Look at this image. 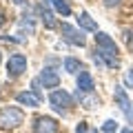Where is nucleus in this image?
<instances>
[{
	"instance_id": "nucleus-1",
	"label": "nucleus",
	"mask_w": 133,
	"mask_h": 133,
	"mask_svg": "<svg viewBox=\"0 0 133 133\" xmlns=\"http://www.w3.org/2000/svg\"><path fill=\"white\" fill-rule=\"evenodd\" d=\"M95 44H98V49H95V53H93V60L98 62V64H104V66H109V69H115V66L120 64L115 40L111 38V36H107V33L98 31L95 33Z\"/></svg>"
},
{
	"instance_id": "nucleus-2",
	"label": "nucleus",
	"mask_w": 133,
	"mask_h": 133,
	"mask_svg": "<svg viewBox=\"0 0 133 133\" xmlns=\"http://www.w3.org/2000/svg\"><path fill=\"white\" fill-rule=\"evenodd\" d=\"M24 120V113L18 107H2L0 109V129H18Z\"/></svg>"
},
{
	"instance_id": "nucleus-3",
	"label": "nucleus",
	"mask_w": 133,
	"mask_h": 133,
	"mask_svg": "<svg viewBox=\"0 0 133 133\" xmlns=\"http://www.w3.org/2000/svg\"><path fill=\"white\" fill-rule=\"evenodd\" d=\"M60 33H62V38H64L69 44H76V47H84V42H87L82 29L73 27V24H69V22H62L60 24Z\"/></svg>"
},
{
	"instance_id": "nucleus-4",
	"label": "nucleus",
	"mask_w": 133,
	"mask_h": 133,
	"mask_svg": "<svg viewBox=\"0 0 133 133\" xmlns=\"http://www.w3.org/2000/svg\"><path fill=\"white\" fill-rule=\"evenodd\" d=\"M24 71H27V58H24L22 53L9 56V60H7V76L14 80V78H20Z\"/></svg>"
},
{
	"instance_id": "nucleus-5",
	"label": "nucleus",
	"mask_w": 133,
	"mask_h": 133,
	"mask_svg": "<svg viewBox=\"0 0 133 133\" xmlns=\"http://www.w3.org/2000/svg\"><path fill=\"white\" fill-rule=\"evenodd\" d=\"M49 102L56 111H66L69 107H73V98L71 93H66L64 89H56L51 95H49Z\"/></svg>"
},
{
	"instance_id": "nucleus-6",
	"label": "nucleus",
	"mask_w": 133,
	"mask_h": 133,
	"mask_svg": "<svg viewBox=\"0 0 133 133\" xmlns=\"http://www.w3.org/2000/svg\"><path fill=\"white\" fill-rule=\"evenodd\" d=\"M58 122L53 118H38L36 120V133H58Z\"/></svg>"
},
{
	"instance_id": "nucleus-7",
	"label": "nucleus",
	"mask_w": 133,
	"mask_h": 133,
	"mask_svg": "<svg viewBox=\"0 0 133 133\" xmlns=\"http://www.w3.org/2000/svg\"><path fill=\"white\" fill-rule=\"evenodd\" d=\"M93 89H95V82L91 78V73L80 71V76H78V91L80 93H93Z\"/></svg>"
},
{
	"instance_id": "nucleus-8",
	"label": "nucleus",
	"mask_w": 133,
	"mask_h": 133,
	"mask_svg": "<svg viewBox=\"0 0 133 133\" xmlns=\"http://www.w3.org/2000/svg\"><path fill=\"white\" fill-rule=\"evenodd\" d=\"M40 82H42L44 87H49V89H56L58 84H60V76H58L53 69H49V66H44L42 73H40Z\"/></svg>"
},
{
	"instance_id": "nucleus-9",
	"label": "nucleus",
	"mask_w": 133,
	"mask_h": 133,
	"mask_svg": "<svg viewBox=\"0 0 133 133\" xmlns=\"http://www.w3.org/2000/svg\"><path fill=\"white\" fill-rule=\"evenodd\" d=\"M16 100H18L22 107H29V109H36V107H40V100L36 98V93H33V91H22V93L16 95Z\"/></svg>"
},
{
	"instance_id": "nucleus-10",
	"label": "nucleus",
	"mask_w": 133,
	"mask_h": 133,
	"mask_svg": "<svg viewBox=\"0 0 133 133\" xmlns=\"http://www.w3.org/2000/svg\"><path fill=\"white\" fill-rule=\"evenodd\" d=\"M78 27L84 29V31H93V33H98V24L93 22V18H91L87 11H80V16H78Z\"/></svg>"
},
{
	"instance_id": "nucleus-11",
	"label": "nucleus",
	"mask_w": 133,
	"mask_h": 133,
	"mask_svg": "<svg viewBox=\"0 0 133 133\" xmlns=\"http://www.w3.org/2000/svg\"><path fill=\"white\" fill-rule=\"evenodd\" d=\"M113 98H115V104H118L122 111H127V109H129L131 100H129V95H127V91H124V87H115V91H113Z\"/></svg>"
},
{
	"instance_id": "nucleus-12",
	"label": "nucleus",
	"mask_w": 133,
	"mask_h": 133,
	"mask_svg": "<svg viewBox=\"0 0 133 133\" xmlns=\"http://www.w3.org/2000/svg\"><path fill=\"white\" fill-rule=\"evenodd\" d=\"M78 100L82 102V107H84V109H95V107L100 104L98 98H93L91 93H80V91H78Z\"/></svg>"
},
{
	"instance_id": "nucleus-13",
	"label": "nucleus",
	"mask_w": 133,
	"mask_h": 133,
	"mask_svg": "<svg viewBox=\"0 0 133 133\" xmlns=\"http://www.w3.org/2000/svg\"><path fill=\"white\" fill-rule=\"evenodd\" d=\"M49 2L60 16H71V7L66 5V0H49Z\"/></svg>"
},
{
	"instance_id": "nucleus-14",
	"label": "nucleus",
	"mask_w": 133,
	"mask_h": 133,
	"mask_svg": "<svg viewBox=\"0 0 133 133\" xmlns=\"http://www.w3.org/2000/svg\"><path fill=\"white\" fill-rule=\"evenodd\" d=\"M64 71L78 73L80 71V60H76V58H64Z\"/></svg>"
},
{
	"instance_id": "nucleus-15",
	"label": "nucleus",
	"mask_w": 133,
	"mask_h": 133,
	"mask_svg": "<svg viewBox=\"0 0 133 133\" xmlns=\"http://www.w3.org/2000/svg\"><path fill=\"white\" fill-rule=\"evenodd\" d=\"M115 131H118V122L115 120H107L102 124V133H115Z\"/></svg>"
},
{
	"instance_id": "nucleus-16",
	"label": "nucleus",
	"mask_w": 133,
	"mask_h": 133,
	"mask_svg": "<svg viewBox=\"0 0 133 133\" xmlns=\"http://www.w3.org/2000/svg\"><path fill=\"white\" fill-rule=\"evenodd\" d=\"M40 18L44 20V24H47V27H53V18H51V14H49V11H44V7H40Z\"/></svg>"
},
{
	"instance_id": "nucleus-17",
	"label": "nucleus",
	"mask_w": 133,
	"mask_h": 133,
	"mask_svg": "<svg viewBox=\"0 0 133 133\" xmlns=\"http://www.w3.org/2000/svg\"><path fill=\"white\" fill-rule=\"evenodd\" d=\"M124 82H127V87H133V66L129 69V73H127V78H124Z\"/></svg>"
},
{
	"instance_id": "nucleus-18",
	"label": "nucleus",
	"mask_w": 133,
	"mask_h": 133,
	"mask_svg": "<svg viewBox=\"0 0 133 133\" xmlns=\"http://www.w3.org/2000/svg\"><path fill=\"white\" fill-rule=\"evenodd\" d=\"M76 133H89V127H87V122H80L76 127Z\"/></svg>"
},
{
	"instance_id": "nucleus-19",
	"label": "nucleus",
	"mask_w": 133,
	"mask_h": 133,
	"mask_svg": "<svg viewBox=\"0 0 133 133\" xmlns=\"http://www.w3.org/2000/svg\"><path fill=\"white\" fill-rule=\"evenodd\" d=\"M124 115H127V120H129V122L133 124V102H131V104H129V109L124 111Z\"/></svg>"
},
{
	"instance_id": "nucleus-20",
	"label": "nucleus",
	"mask_w": 133,
	"mask_h": 133,
	"mask_svg": "<svg viewBox=\"0 0 133 133\" xmlns=\"http://www.w3.org/2000/svg\"><path fill=\"white\" fill-rule=\"evenodd\" d=\"M127 44H129V51L133 53V33H127Z\"/></svg>"
},
{
	"instance_id": "nucleus-21",
	"label": "nucleus",
	"mask_w": 133,
	"mask_h": 133,
	"mask_svg": "<svg viewBox=\"0 0 133 133\" xmlns=\"http://www.w3.org/2000/svg\"><path fill=\"white\" fill-rule=\"evenodd\" d=\"M120 2H122V0H104L107 7H115V5H120Z\"/></svg>"
},
{
	"instance_id": "nucleus-22",
	"label": "nucleus",
	"mask_w": 133,
	"mask_h": 133,
	"mask_svg": "<svg viewBox=\"0 0 133 133\" xmlns=\"http://www.w3.org/2000/svg\"><path fill=\"white\" fill-rule=\"evenodd\" d=\"M5 24V9H0V27Z\"/></svg>"
},
{
	"instance_id": "nucleus-23",
	"label": "nucleus",
	"mask_w": 133,
	"mask_h": 133,
	"mask_svg": "<svg viewBox=\"0 0 133 133\" xmlns=\"http://www.w3.org/2000/svg\"><path fill=\"white\" fill-rule=\"evenodd\" d=\"M122 133H133V129H122Z\"/></svg>"
},
{
	"instance_id": "nucleus-24",
	"label": "nucleus",
	"mask_w": 133,
	"mask_h": 133,
	"mask_svg": "<svg viewBox=\"0 0 133 133\" xmlns=\"http://www.w3.org/2000/svg\"><path fill=\"white\" fill-rule=\"evenodd\" d=\"M89 133H98V131H89Z\"/></svg>"
},
{
	"instance_id": "nucleus-25",
	"label": "nucleus",
	"mask_w": 133,
	"mask_h": 133,
	"mask_svg": "<svg viewBox=\"0 0 133 133\" xmlns=\"http://www.w3.org/2000/svg\"><path fill=\"white\" fill-rule=\"evenodd\" d=\"M0 60H2V56H0Z\"/></svg>"
}]
</instances>
